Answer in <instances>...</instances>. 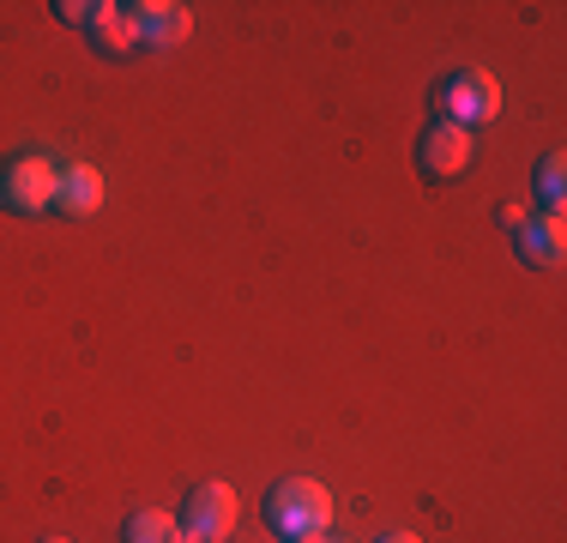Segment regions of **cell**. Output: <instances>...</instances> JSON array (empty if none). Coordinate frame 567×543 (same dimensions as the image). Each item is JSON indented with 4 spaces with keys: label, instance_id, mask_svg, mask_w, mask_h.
Listing matches in <instances>:
<instances>
[{
    "label": "cell",
    "instance_id": "obj_1",
    "mask_svg": "<svg viewBox=\"0 0 567 543\" xmlns=\"http://www.w3.org/2000/svg\"><path fill=\"white\" fill-rule=\"evenodd\" d=\"M266 525L290 543H308L332 525V495L315 478H284L272 495H266Z\"/></svg>",
    "mask_w": 567,
    "mask_h": 543
},
{
    "label": "cell",
    "instance_id": "obj_2",
    "mask_svg": "<svg viewBox=\"0 0 567 543\" xmlns=\"http://www.w3.org/2000/svg\"><path fill=\"white\" fill-rule=\"evenodd\" d=\"M55 187H61V163H49L43 152H19L0 170V206L12 217H43L55 212Z\"/></svg>",
    "mask_w": 567,
    "mask_h": 543
},
{
    "label": "cell",
    "instance_id": "obj_3",
    "mask_svg": "<svg viewBox=\"0 0 567 543\" xmlns=\"http://www.w3.org/2000/svg\"><path fill=\"white\" fill-rule=\"evenodd\" d=\"M435 103L447 109L441 121H453V127H477V121H495V115H502V85H495L483 66H458L447 85L435 91Z\"/></svg>",
    "mask_w": 567,
    "mask_h": 543
},
{
    "label": "cell",
    "instance_id": "obj_4",
    "mask_svg": "<svg viewBox=\"0 0 567 543\" xmlns=\"http://www.w3.org/2000/svg\"><path fill=\"white\" fill-rule=\"evenodd\" d=\"M182 525H187L194 543H224L229 532H236V489L229 483H199L194 495H187Z\"/></svg>",
    "mask_w": 567,
    "mask_h": 543
},
{
    "label": "cell",
    "instance_id": "obj_5",
    "mask_svg": "<svg viewBox=\"0 0 567 543\" xmlns=\"http://www.w3.org/2000/svg\"><path fill=\"white\" fill-rule=\"evenodd\" d=\"M416 163H423L429 182H453V175H465V163H471V127L435 121V127L423 133V145H416Z\"/></svg>",
    "mask_w": 567,
    "mask_h": 543
},
{
    "label": "cell",
    "instance_id": "obj_6",
    "mask_svg": "<svg viewBox=\"0 0 567 543\" xmlns=\"http://www.w3.org/2000/svg\"><path fill=\"white\" fill-rule=\"evenodd\" d=\"M127 19H133V37H140V43H164V49L194 31V12L175 7V0H140V7H127Z\"/></svg>",
    "mask_w": 567,
    "mask_h": 543
},
{
    "label": "cell",
    "instance_id": "obj_7",
    "mask_svg": "<svg viewBox=\"0 0 567 543\" xmlns=\"http://www.w3.org/2000/svg\"><path fill=\"white\" fill-rule=\"evenodd\" d=\"M103 206V175L91 163H61V187H55V212L61 217H91Z\"/></svg>",
    "mask_w": 567,
    "mask_h": 543
},
{
    "label": "cell",
    "instance_id": "obj_8",
    "mask_svg": "<svg viewBox=\"0 0 567 543\" xmlns=\"http://www.w3.org/2000/svg\"><path fill=\"white\" fill-rule=\"evenodd\" d=\"M561 248H567L561 212L525 217V229H519V260H525V266H561Z\"/></svg>",
    "mask_w": 567,
    "mask_h": 543
},
{
    "label": "cell",
    "instance_id": "obj_9",
    "mask_svg": "<svg viewBox=\"0 0 567 543\" xmlns=\"http://www.w3.org/2000/svg\"><path fill=\"white\" fill-rule=\"evenodd\" d=\"M121 543H194V537H187V525L175 520V513H164V508H145V513H133V520H127V532H121Z\"/></svg>",
    "mask_w": 567,
    "mask_h": 543
},
{
    "label": "cell",
    "instance_id": "obj_10",
    "mask_svg": "<svg viewBox=\"0 0 567 543\" xmlns=\"http://www.w3.org/2000/svg\"><path fill=\"white\" fill-rule=\"evenodd\" d=\"M91 37H97L103 49H115V54H127L140 37H133V19H127V7H91Z\"/></svg>",
    "mask_w": 567,
    "mask_h": 543
},
{
    "label": "cell",
    "instance_id": "obj_11",
    "mask_svg": "<svg viewBox=\"0 0 567 543\" xmlns=\"http://www.w3.org/2000/svg\"><path fill=\"white\" fill-rule=\"evenodd\" d=\"M537 194H544V206H549V212H561V157H549V163H544V182H537Z\"/></svg>",
    "mask_w": 567,
    "mask_h": 543
},
{
    "label": "cell",
    "instance_id": "obj_12",
    "mask_svg": "<svg viewBox=\"0 0 567 543\" xmlns=\"http://www.w3.org/2000/svg\"><path fill=\"white\" fill-rule=\"evenodd\" d=\"M525 217H532V212H525V199H502V224L513 229V236L525 229Z\"/></svg>",
    "mask_w": 567,
    "mask_h": 543
},
{
    "label": "cell",
    "instance_id": "obj_13",
    "mask_svg": "<svg viewBox=\"0 0 567 543\" xmlns=\"http://www.w3.org/2000/svg\"><path fill=\"white\" fill-rule=\"evenodd\" d=\"M61 19H66V24H91V7H79V0H66V7H61Z\"/></svg>",
    "mask_w": 567,
    "mask_h": 543
},
{
    "label": "cell",
    "instance_id": "obj_14",
    "mask_svg": "<svg viewBox=\"0 0 567 543\" xmlns=\"http://www.w3.org/2000/svg\"><path fill=\"white\" fill-rule=\"evenodd\" d=\"M381 543H423V537H411V532H393V537H381Z\"/></svg>",
    "mask_w": 567,
    "mask_h": 543
},
{
    "label": "cell",
    "instance_id": "obj_15",
    "mask_svg": "<svg viewBox=\"0 0 567 543\" xmlns=\"http://www.w3.org/2000/svg\"><path fill=\"white\" fill-rule=\"evenodd\" d=\"M308 543H332V537H308Z\"/></svg>",
    "mask_w": 567,
    "mask_h": 543
},
{
    "label": "cell",
    "instance_id": "obj_16",
    "mask_svg": "<svg viewBox=\"0 0 567 543\" xmlns=\"http://www.w3.org/2000/svg\"><path fill=\"white\" fill-rule=\"evenodd\" d=\"M43 543H66V537H43Z\"/></svg>",
    "mask_w": 567,
    "mask_h": 543
}]
</instances>
